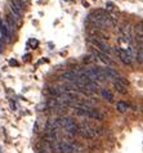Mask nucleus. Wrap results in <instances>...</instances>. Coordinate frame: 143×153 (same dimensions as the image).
<instances>
[{
    "instance_id": "nucleus-11",
    "label": "nucleus",
    "mask_w": 143,
    "mask_h": 153,
    "mask_svg": "<svg viewBox=\"0 0 143 153\" xmlns=\"http://www.w3.org/2000/svg\"><path fill=\"white\" fill-rule=\"evenodd\" d=\"M116 108H117V111L119 112H125L128 109V104L125 103L124 100H119L116 103Z\"/></svg>"
},
{
    "instance_id": "nucleus-4",
    "label": "nucleus",
    "mask_w": 143,
    "mask_h": 153,
    "mask_svg": "<svg viewBox=\"0 0 143 153\" xmlns=\"http://www.w3.org/2000/svg\"><path fill=\"white\" fill-rule=\"evenodd\" d=\"M117 56L121 59V62L125 63V65H132L133 62V57L130 56V53L128 52V49H123V48H119L117 49Z\"/></svg>"
},
{
    "instance_id": "nucleus-2",
    "label": "nucleus",
    "mask_w": 143,
    "mask_h": 153,
    "mask_svg": "<svg viewBox=\"0 0 143 153\" xmlns=\"http://www.w3.org/2000/svg\"><path fill=\"white\" fill-rule=\"evenodd\" d=\"M77 134H80L83 138H86V139H92L97 135V131H95V127H93L89 124H81L77 126Z\"/></svg>"
},
{
    "instance_id": "nucleus-15",
    "label": "nucleus",
    "mask_w": 143,
    "mask_h": 153,
    "mask_svg": "<svg viewBox=\"0 0 143 153\" xmlns=\"http://www.w3.org/2000/svg\"><path fill=\"white\" fill-rule=\"evenodd\" d=\"M9 65H10V66H18V63H17L16 61H13V59H12V61L9 62Z\"/></svg>"
},
{
    "instance_id": "nucleus-18",
    "label": "nucleus",
    "mask_w": 143,
    "mask_h": 153,
    "mask_svg": "<svg viewBox=\"0 0 143 153\" xmlns=\"http://www.w3.org/2000/svg\"><path fill=\"white\" fill-rule=\"evenodd\" d=\"M1 26H3V22H1V19H0V30H1Z\"/></svg>"
},
{
    "instance_id": "nucleus-16",
    "label": "nucleus",
    "mask_w": 143,
    "mask_h": 153,
    "mask_svg": "<svg viewBox=\"0 0 143 153\" xmlns=\"http://www.w3.org/2000/svg\"><path fill=\"white\" fill-rule=\"evenodd\" d=\"M19 1H21V3H22V4H23V5H26V3L28 1V0H19Z\"/></svg>"
},
{
    "instance_id": "nucleus-8",
    "label": "nucleus",
    "mask_w": 143,
    "mask_h": 153,
    "mask_svg": "<svg viewBox=\"0 0 143 153\" xmlns=\"http://www.w3.org/2000/svg\"><path fill=\"white\" fill-rule=\"evenodd\" d=\"M103 71H104V75H106L107 80H112V79H116L117 76H120L119 74H117L116 70H112V68H106Z\"/></svg>"
},
{
    "instance_id": "nucleus-6",
    "label": "nucleus",
    "mask_w": 143,
    "mask_h": 153,
    "mask_svg": "<svg viewBox=\"0 0 143 153\" xmlns=\"http://www.w3.org/2000/svg\"><path fill=\"white\" fill-rule=\"evenodd\" d=\"M62 80H66V81H70V82H75V80H76V70H67L65 71L63 74L61 75Z\"/></svg>"
},
{
    "instance_id": "nucleus-1",
    "label": "nucleus",
    "mask_w": 143,
    "mask_h": 153,
    "mask_svg": "<svg viewBox=\"0 0 143 153\" xmlns=\"http://www.w3.org/2000/svg\"><path fill=\"white\" fill-rule=\"evenodd\" d=\"M111 17L107 12H104L102 9H98L93 12L90 16H89V21L97 27H106L108 25H111Z\"/></svg>"
},
{
    "instance_id": "nucleus-3",
    "label": "nucleus",
    "mask_w": 143,
    "mask_h": 153,
    "mask_svg": "<svg viewBox=\"0 0 143 153\" xmlns=\"http://www.w3.org/2000/svg\"><path fill=\"white\" fill-rule=\"evenodd\" d=\"M89 42L92 45H94L97 49L101 50V53H104V54H108L111 52V48L110 45L107 44L104 40L102 39H98V37H89Z\"/></svg>"
},
{
    "instance_id": "nucleus-10",
    "label": "nucleus",
    "mask_w": 143,
    "mask_h": 153,
    "mask_svg": "<svg viewBox=\"0 0 143 153\" xmlns=\"http://www.w3.org/2000/svg\"><path fill=\"white\" fill-rule=\"evenodd\" d=\"M113 88L116 89V91L117 93H120V94H127V86H124V85H121L119 84L117 81H113Z\"/></svg>"
},
{
    "instance_id": "nucleus-12",
    "label": "nucleus",
    "mask_w": 143,
    "mask_h": 153,
    "mask_svg": "<svg viewBox=\"0 0 143 153\" xmlns=\"http://www.w3.org/2000/svg\"><path fill=\"white\" fill-rule=\"evenodd\" d=\"M28 44H30L32 48H36L39 42H37V40H35V39H31V40H28Z\"/></svg>"
},
{
    "instance_id": "nucleus-5",
    "label": "nucleus",
    "mask_w": 143,
    "mask_h": 153,
    "mask_svg": "<svg viewBox=\"0 0 143 153\" xmlns=\"http://www.w3.org/2000/svg\"><path fill=\"white\" fill-rule=\"evenodd\" d=\"M92 53H93V54H92V56H93V57H97V58H98L101 62H103L106 66H112V65H113L112 59H111L110 57H108L107 54L101 53V52H98V50H95V49L92 50Z\"/></svg>"
},
{
    "instance_id": "nucleus-13",
    "label": "nucleus",
    "mask_w": 143,
    "mask_h": 153,
    "mask_svg": "<svg viewBox=\"0 0 143 153\" xmlns=\"http://www.w3.org/2000/svg\"><path fill=\"white\" fill-rule=\"evenodd\" d=\"M106 9H107V10H113V3L107 1V3H106Z\"/></svg>"
},
{
    "instance_id": "nucleus-7",
    "label": "nucleus",
    "mask_w": 143,
    "mask_h": 153,
    "mask_svg": "<svg viewBox=\"0 0 143 153\" xmlns=\"http://www.w3.org/2000/svg\"><path fill=\"white\" fill-rule=\"evenodd\" d=\"M134 32H136L137 39L139 41H142L143 40V21L137 22V25L134 26Z\"/></svg>"
},
{
    "instance_id": "nucleus-17",
    "label": "nucleus",
    "mask_w": 143,
    "mask_h": 153,
    "mask_svg": "<svg viewBox=\"0 0 143 153\" xmlns=\"http://www.w3.org/2000/svg\"><path fill=\"white\" fill-rule=\"evenodd\" d=\"M138 46H141V48L143 49V40H142V41H139V45H138Z\"/></svg>"
},
{
    "instance_id": "nucleus-14",
    "label": "nucleus",
    "mask_w": 143,
    "mask_h": 153,
    "mask_svg": "<svg viewBox=\"0 0 143 153\" xmlns=\"http://www.w3.org/2000/svg\"><path fill=\"white\" fill-rule=\"evenodd\" d=\"M93 56H88L86 58H84V63H92L93 62Z\"/></svg>"
},
{
    "instance_id": "nucleus-9",
    "label": "nucleus",
    "mask_w": 143,
    "mask_h": 153,
    "mask_svg": "<svg viewBox=\"0 0 143 153\" xmlns=\"http://www.w3.org/2000/svg\"><path fill=\"white\" fill-rule=\"evenodd\" d=\"M101 95H102L104 99L108 100V102L113 100V95H112V93L108 90V89H101Z\"/></svg>"
}]
</instances>
